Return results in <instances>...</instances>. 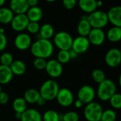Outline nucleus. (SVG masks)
<instances>
[{"label":"nucleus","mask_w":121,"mask_h":121,"mask_svg":"<svg viewBox=\"0 0 121 121\" xmlns=\"http://www.w3.org/2000/svg\"><path fill=\"white\" fill-rule=\"evenodd\" d=\"M30 52L35 57L47 59L52 55L54 52V45L50 40L39 38L32 43Z\"/></svg>","instance_id":"nucleus-1"},{"label":"nucleus","mask_w":121,"mask_h":121,"mask_svg":"<svg viewBox=\"0 0 121 121\" xmlns=\"http://www.w3.org/2000/svg\"><path fill=\"white\" fill-rule=\"evenodd\" d=\"M60 90L59 84L54 79H48L43 83L39 93L42 98L46 101H52L55 99L56 96Z\"/></svg>","instance_id":"nucleus-2"},{"label":"nucleus","mask_w":121,"mask_h":121,"mask_svg":"<svg viewBox=\"0 0 121 121\" xmlns=\"http://www.w3.org/2000/svg\"><path fill=\"white\" fill-rule=\"evenodd\" d=\"M116 91L117 88L116 84L112 80L106 79L99 84L96 94L101 101H107L115 93H116Z\"/></svg>","instance_id":"nucleus-3"},{"label":"nucleus","mask_w":121,"mask_h":121,"mask_svg":"<svg viewBox=\"0 0 121 121\" xmlns=\"http://www.w3.org/2000/svg\"><path fill=\"white\" fill-rule=\"evenodd\" d=\"M103 111L102 106L99 103L92 101L85 106L84 116L87 121H100Z\"/></svg>","instance_id":"nucleus-4"},{"label":"nucleus","mask_w":121,"mask_h":121,"mask_svg":"<svg viewBox=\"0 0 121 121\" xmlns=\"http://www.w3.org/2000/svg\"><path fill=\"white\" fill-rule=\"evenodd\" d=\"M73 38L72 35L65 31H60L54 35V45L60 50H69L72 48Z\"/></svg>","instance_id":"nucleus-5"},{"label":"nucleus","mask_w":121,"mask_h":121,"mask_svg":"<svg viewBox=\"0 0 121 121\" xmlns=\"http://www.w3.org/2000/svg\"><path fill=\"white\" fill-rule=\"evenodd\" d=\"M88 21L92 28L102 29L108 23L107 14L103 11H94L88 16Z\"/></svg>","instance_id":"nucleus-6"},{"label":"nucleus","mask_w":121,"mask_h":121,"mask_svg":"<svg viewBox=\"0 0 121 121\" xmlns=\"http://www.w3.org/2000/svg\"><path fill=\"white\" fill-rule=\"evenodd\" d=\"M96 96L94 89L89 85H84L80 87L77 93V98L83 104H88L94 101Z\"/></svg>","instance_id":"nucleus-7"},{"label":"nucleus","mask_w":121,"mask_h":121,"mask_svg":"<svg viewBox=\"0 0 121 121\" xmlns=\"http://www.w3.org/2000/svg\"><path fill=\"white\" fill-rule=\"evenodd\" d=\"M55 99L62 107H69L74 103V95L69 89H60Z\"/></svg>","instance_id":"nucleus-8"},{"label":"nucleus","mask_w":121,"mask_h":121,"mask_svg":"<svg viewBox=\"0 0 121 121\" xmlns=\"http://www.w3.org/2000/svg\"><path fill=\"white\" fill-rule=\"evenodd\" d=\"M45 70L51 78L55 79L60 77L62 74L63 67L62 65L57 60H50L47 61Z\"/></svg>","instance_id":"nucleus-9"},{"label":"nucleus","mask_w":121,"mask_h":121,"mask_svg":"<svg viewBox=\"0 0 121 121\" xmlns=\"http://www.w3.org/2000/svg\"><path fill=\"white\" fill-rule=\"evenodd\" d=\"M106 65L112 68L118 67L121 63V52L118 48L110 49L105 57Z\"/></svg>","instance_id":"nucleus-10"},{"label":"nucleus","mask_w":121,"mask_h":121,"mask_svg":"<svg viewBox=\"0 0 121 121\" xmlns=\"http://www.w3.org/2000/svg\"><path fill=\"white\" fill-rule=\"evenodd\" d=\"M90 46V43L87 37L78 36L76 38L73 39L71 49L76 52L78 55L83 54L86 52Z\"/></svg>","instance_id":"nucleus-11"},{"label":"nucleus","mask_w":121,"mask_h":121,"mask_svg":"<svg viewBox=\"0 0 121 121\" xmlns=\"http://www.w3.org/2000/svg\"><path fill=\"white\" fill-rule=\"evenodd\" d=\"M29 20L26 13L16 14L11 21V26L13 30L17 32H21L26 29Z\"/></svg>","instance_id":"nucleus-12"},{"label":"nucleus","mask_w":121,"mask_h":121,"mask_svg":"<svg viewBox=\"0 0 121 121\" xmlns=\"http://www.w3.org/2000/svg\"><path fill=\"white\" fill-rule=\"evenodd\" d=\"M106 38L104 31L101 28H92L87 36L90 44L96 46L102 45L104 43Z\"/></svg>","instance_id":"nucleus-13"},{"label":"nucleus","mask_w":121,"mask_h":121,"mask_svg":"<svg viewBox=\"0 0 121 121\" xmlns=\"http://www.w3.org/2000/svg\"><path fill=\"white\" fill-rule=\"evenodd\" d=\"M14 45L19 50H26L30 48L32 40L30 36L27 33H19L14 40Z\"/></svg>","instance_id":"nucleus-14"},{"label":"nucleus","mask_w":121,"mask_h":121,"mask_svg":"<svg viewBox=\"0 0 121 121\" xmlns=\"http://www.w3.org/2000/svg\"><path fill=\"white\" fill-rule=\"evenodd\" d=\"M106 14L108 22H111L113 26L121 27V6H116L111 8Z\"/></svg>","instance_id":"nucleus-15"},{"label":"nucleus","mask_w":121,"mask_h":121,"mask_svg":"<svg viewBox=\"0 0 121 121\" xmlns=\"http://www.w3.org/2000/svg\"><path fill=\"white\" fill-rule=\"evenodd\" d=\"M9 5V9L16 14L26 13L29 9V6L26 0H11Z\"/></svg>","instance_id":"nucleus-16"},{"label":"nucleus","mask_w":121,"mask_h":121,"mask_svg":"<svg viewBox=\"0 0 121 121\" xmlns=\"http://www.w3.org/2000/svg\"><path fill=\"white\" fill-rule=\"evenodd\" d=\"M92 27L88 21V16H83L77 25V32L79 35L80 36L87 37Z\"/></svg>","instance_id":"nucleus-17"},{"label":"nucleus","mask_w":121,"mask_h":121,"mask_svg":"<svg viewBox=\"0 0 121 121\" xmlns=\"http://www.w3.org/2000/svg\"><path fill=\"white\" fill-rule=\"evenodd\" d=\"M21 121H43V120L39 111L35 108H28L21 114Z\"/></svg>","instance_id":"nucleus-18"},{"label":"nucleus","mask_w":121,"mask_h":121,"mask_svg":"<svg viewBox=\"0 0 121 121\" xmlns=\"http://www.w3.org/2000/svg\"><path fill=\"white\" fill-rule=\"evenodd\" d=\"M26 14L29 21L38 22L43 18V10L40 7L36 6L29 7V9L27 11Z\"/></svg>","instance_id":"nucleus-19"},{"label":"nucleus","mask_w":121,"mask_h":121,"mask_svg":"<svg viewBox=\"0 0 121 121\" xmlns=\"http://www.w3.org/2000/svg\"><path fill=\"white\" fill-rule=\"evenodd\" d=\"M13 74L9 66L0 65V84H9L13 79Z\"/></svg>","instance_id":"nucleus-20"},{"label":"nucleus","mask_w":121,"mask_h":121,"mask_svg":"<svg viewBox=\"0 0 121 121\" xmlns=\"http://www.w3.org/2000/svg\"><path fill=\"white\" fill-rule=\"evenodd\" d=\"M79 8L86 13H91L96 10V0H79Z\"/></svg>","instance_id":"nucleus-21"},{"label":"nucleus","mask_w":121,"mask_h":121,"mask_svg":"<svg viewBox=\"0 0 121 121\" xmlns=\"http://www.w3.org/2000/svg\"><path fill=\"white\" fill-rule=\"evenodd\" d=\"M12 73L13 75L16 76H21L23 75L26 71V64L19 60H13V62L9 66Z\"/></svg>","instance_id":"nucleus-22"},{"label":"nucleus","mask_w":121,"mask_h":121,"mask_svg":"<svg viewBox=\"0 0 121 121\" xmlns=\"http://www.w3.org/2000/svg\"><path fill=\"white\" fill-rule=\"evenodd\" d=\"M40 97L39 91L35 89H27L24 94H23V99L26 101L27 104H36L38 99Z\"/></svg>","instance_id":"nucleus-23"},{"label":"nucleus","mask_w":121,"mask_h":121,"mask_svg":"<svg viewBox=\"0 0 121 121\" xmlns=\"http://www.w3.org/2000/svg\"><path fill=\"white\" fill-rule=\"evenodd\" d=\"M38 33L40 36V38L50 40L51 38L53 37L55 34V30L53 26L51 24L45 23L40 27V30Z\"/></svg>","instance_id":"nucleus-24"},{"label":"nucleus","mask_w":121,"mask_h":121,"mask_svg":"<svg viewBox=\"0 0 121 121\" xmlns=\"http://www.w3.org/2000/svg\"><path fill=\"white\" fill-rule=\"evenodd\" d=\"M14 16V13L9 8H0V23L8 24L10 23Z\"/></svg>","instance_id":"nucleus-25"},{"label":"nucleus","mask_w":121,"mask_h":121,"mask_svg":"<svg viewBox=\"0 0 121 121\" xmlns=\"http://www.w3.org/2000/svg\"><path fill=\"white\" fill-rule=\"evenodd\" d=\"M106 37L112 43H117L120 41L121 39V27L113 26L111 28L108 30Z\"/></svg>","instance_id":"nucleus-26"},{"label":"nucleus","mask_w":121,"mask_h":121,"mask_svg":"<svg viewBox=\"0 0 121 121\" xmlns=\"http://www.w3.org/2000/svg\"><path fill=\"white\" fill-rule=\"evenodd\" d=\"M12 106L16 113H23L27 109V103L23 98L18 97L14 99Z\"/></svg>","instance_id":"nucleus-27"},{"label":"nucleus","mask_w":121,"mask_h":121,"mask_svg":"<svg viewBox=\"0 0 121 121\" xmlns=\"http://www.w3.org/2000/svg\"><path fill=\"white\" fill-rule=\"evenodd\" d=\"M43 121H61V116L54 110H48L43 116Z\"/></svg>","instance_id":"nucleus-28"},{"label":"nucleus","mask_w":121,"mask_h":121,"mask_svg":"<svg viewBox=\"0 0 121 121\" xmlns=\"http://www.w3.org/2000/svg\"><path fill=\"white\" fill-rule=\"evenodd\" d=\"M117 114L115 111L112 109H107L103 111L100 121H116Z\"/></svg>","instance_id":"nucleus-29"},{"label":"nucleus","mask_w":121,"mask_h":121,"mask_svg":"<svg viewBox=\"0 0 121 121\" xmlns=\"http://www.w3.org/2000/svg\"><path fill=\"white\" fill-rule=\"evenodd\" d=\"M91 78L97 84H100L104 79H106V74L104 72L100 69H96L93 70L91 72Z\"/></svg>","instance_id":"nucleus-30"},{"label":"nucleus","mask_w":121,"mask_h":121,"mask_svg":"<svg viewBox=\"0 0 121 121\" xmlns=\"http://www.w3.org/2000/svg\"><path fill=\"white\" fill-rule=\"evenodd\" d=\"M69 50H60L57 55V60L62 65L67 64L70 61Z\"/></svg>","instance_id":"nucleus-31"},{"label":"nucleus","mask_w":121,"mask_h":121,"mask_svg":"<svg viewBox=\"0 0 121 121\" xmlns=\"http://www.w3.org/2000/svg\"><path fill=\"white\" fill-rule=\"evenodd\" d=\"M110 101L111 106L114 109H121V95L119 93H115L108 100Z\"/></svg>","instance_id":"nucleus-32"},{"label":"nucleus","mask_w":121,"mask_h":121,"mask_svg":"<svg viewBox=\"0 0 121 121\" xmlns=\"http://www.w3.org/2000/svg\"><path fill=\"white\" fill-rule=\"evenodd\" d=\"M79 116L74 111H68L61 116V121H79Z\"/></svg>","instance_id":"nucleus-33"},{"label":"nucleus","mask_w":121,"mask_h":121,"mask_svg":"<svg viewBox=\"0 0 121 121\" xmlns=\"http://www.w3.org/2000/svg\"><path fill=\"white\" fill-rule=\"evenodd\" d=\"M13 61V57L12 55L9 52H4L0 57V63L2 65L10 66Z\"/></svg>","instance_id":"nucleus-34"},{"label":"nucleus","mask_w":121,"mask_h":121,"mask_svg":"<svg viewBox=\"0 0 121 121\" xmlns=\"http://www.w3.org/2000/svg\"><path fill=\"white\" fill-rule=\"evenodd\" d=\"M47 60L46 59L43 58H40V57H35V60H33V67L38 70H43L45 69V66H46Z\"/></svg>","instance_id":"nucleus-35"},{"label":"nucleus","mask_w":121,"mask_h":121,"mask_svg":"<svg viewBox=\"0 0 121 121\" xmlns=\"http://www.w3.org/2000/svg\"><path fill=\"white\" fill-rule=\"evenodd\" d=\"M40 25L38 23V22H32V21H29L27 27H26V30H28V33H32V34H35L39 32L40 30Z\"/></svg>","instance_id":"nucleus-36"},{"label":"nucleus","mask_w":121,"mask_h":121,"mask_svg":"<svg viewBox=\"0 0 121 121\" xmlns=\"http://www.w3.org/2000/svg\"><path fill=\"white\" fill-rule=\"evenodd\" d=\"M77 4V0H62V5L66 9H72Z\"/></svg>","instance_id":"nucleus-37"},{"label":"nucleus","mask_w":121,"mask_h":121,"mask_svg":"<svg viewBox=\"0 0 121 121\" xmlns=\"http://www.w3.org/2000/svg\"><path fill=\"white\" fill-rule=\"evenodd\" d=\"M7 45V38L4 33H0V52L4 50Z\"/></svg>","instance_id":"nucleus-38"},{"label":"nucleus","mask_w":121,"mask_h":121,"mask_svg":"<svg viewBox=\"0 0 121 121\" xmlns=\"http://www.w3.org/2000/svg\"><path fill=\"white\" fill-rule=\"evenodd\" d=\"M9 101V96L4 91L0 92V105H5Z\"/></svg>","instance_id":"nucleus-39"},{"label":"nucleus","mask_w":121,"mask_h":121,"mask_svg":"<svg viewBox=\"0 0 121 121\" xmlns=\"http://www.w3.org/2000/svg\"><path fill=\"white\" fill-rule=\"evenodd\" d=\"M29 7L36 6L38 4V0H26Z\"/></svg>","instance_id":"nucleus-40"},{"label":"nucleus","mask_w":121,"mask_h":121,"mask_svg":"<svg viewBox=\"0 0 121 121\" xmlns=\"http://www.w3.org/2000/svg\"><path fill=\"white\" fill-rule=\"evenodd\" d=\"M69 52L70 59H75V58H77V57H78V55H79L76 52H74V51L73 50H72V49L69 50Z\"/></svg>","instance_id":"nucleus-41"},{"label":"nucleus","mask_w":121,"mask_h":121,"mask_svg":"<svg viewBox=\"0 0 121 121\" xmlns=\"http://www.w3.org/2000/svg\"><path fill=\"white\" fill-rule=\"evenodd\" d=\"M74 107L77 108H80L83 106V103L79 101V99L76 100L75 101H74Z\"/></svg>","instance_id":"nucleus-42"},{"label":"nucleus","mask_w":121,"mask_h":121,"mask_svg":"<svg viewBox=\"0 0 121 121\" xmlns=\"http://www.w3.org/2000/svg\"><path fill=\"white\" fill-rule=\"evenodd\" d=\"M47 101L43 99V98H42L41 96L38 99V100L37 101V102H36V104L38 105V106H44L45 104V103H46Z\"/></svg>","instance_id":"nucleus-43"},{"label":"nucleus","mask_w":121,"mask_h":121,"mask_svg":"<svg viewBox=\"0 0 121 121\" xmlns=\"http://www.w3.org/2000/svg\"><path fill=\"white\" fill-rule=\"evenodd\" d=\"M103 5V1L101 0H99V1H96V6L97 7H100Z\"/></svg>","instance_id":"nucleus-44"},{"label":"nucleus","mask_w":121,"mask_h":121,"mask_svg":"<svg viewBox=\"0 0 121 121\" xmlns=\"http://www.w3.org/2000/svg\"><path fill=\"white\" fill-rule=\"evenodd\" d=\"M21 114L22 113H16L15 114V118L18 120H21Z\"/></svg>","instance_id":"nucleus-45"},{"label":"nucleus","mask_w":121,"mask_h":121,"mask_svg":"<svg viewBox=\"0 0 121 121\" xmlns=\"http://www.w3.org/2000/svg\"><path fill=\"white\" fill-rule=\"evenodd\" d=\"M6 0H0V7H1L5 4Z\"/></svg>","instance_id":"nucleus-46"},{"label":"nucleus","mask_w":121,"mask_h":121,"mask_svg":"<svg viewBox=\"0 0 121 121\" xmlns=\"http://www.w3.org/2000/svg\"><path fill=\"white\" fill-rule=\"evenodd\" d=\"M0 33H4V29L2 28H0Z\"/></svg>","instance_id":"nucleus-47"},{"label":"nucleus","mask_w":121,"mask_h":121,"mask_svg":"<svg viewBox=\"0 0 121 121\" xmlns=\"http://www.w3.org/2000/svg\"><path fill=\"white\" fill-rule=\"evenodd\" d=\"M45 1H48V2H53V1H55L56 0H45Z\"/></svg>","instance_id":"nucleus-48"},{"label":"nucleus","mask_w":121,"mask_h":121,"mask_svg":"<svg viewBox=\"0 0 121 121\" xmlns=\"http://www.w3.org/2000/svg\"><path fill=\"white\" fill-rule=\"evenodd\" d=\"M2 90H1V84H0V92Z\"/></svg>","instance_id":"nucleus-49"},{"label":"nucleus","mask_w":121,"mask_h":121,"mask_svg":"<svg viewBox=\"0 0 121 121\" xmlns=\"http://www.w3.org/2000/svg\"><path fill=\"white\" fill-rule=\"evenodd\" d=\"M0 24H1V23H0Z\"/></svg>","instance_id":"nucleus-50"}]
</instances>
